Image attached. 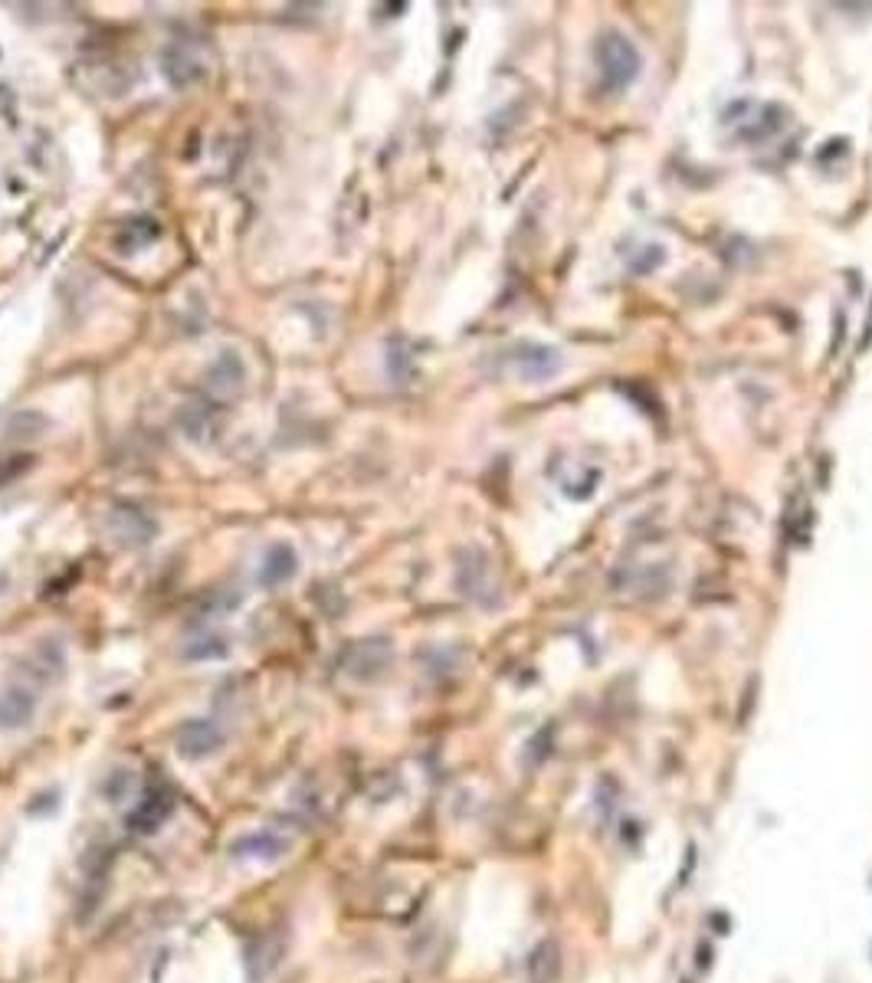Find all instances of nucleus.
I'll return each instance as SVG.
<instances>
[{
	"label": "nucleus",
	"instance_id": "f257e3e1",
	"mask_svg": "<svg viewBox=\"0 0 872 983\" xmlns=\"http://www.w3.org/2000/svg\"><path fill=\"white\" fill-rule=\"evenodd\" d=\"M223 748V731L207 718H191L184 721L178 731V754L187 761H200V757H210Z\"/></svg>",
	"mask_w": 872,
	"mask_h": 983
},
{
	"label": "nucleus",
	"instance_id": "f03ea898",
	"mask_svg": "<svg viewBox=\"0 0 872 983\" xmlns=\"http://www.w3.org/2000/svg\"><path fill=\"white\" fill-rule=\"evenodd\" d=\"M33 715H37V695L30 689L10 685V689L0 692V731H17L30 725Z\"/></svg>",
	"mask_w": 872,
	"mask_h": 983
},
{
	"label": "nucleus",
	"instance_id": "7ed1b4c3",
	"mask_svg": "<svg viewBox=\"0 0 872 983\" xmlns=\"http://www.w3.org/2000/svg\"><path fill=\"white\" fill-rule=\"evenodd\" d=\"M174 807V800H171V793H164V790H155V793H148L145 800L138 803V807L125 816V826L132 829V833H141V836H148V833H155V829L168 820V813Z\"/></svg>",
	"mask_w": 872,
	"mask_h": 983
},
{
	"label": "nucleus",
	"instance_id": "20e7f679",
	"mask_svg": "<svg viewBox=\"0 0 872 983\" xmlns=\"http://www.w3.org/2000/svg\"><path fill=\"white\" fill-rule=\"evenodd\" d=\"M233 856H250V859H282L289 852V839L273 833V829H259V833H246L230 843Z\"/></svg>",
	"mask_w": 872,
	"mask_h": 983
},
{
	"label": "nucleus",
	"instance_id": "39448f33",
	"mask_svg": "<svg viewBox=\"0 0 872 983\" xmlns=\"http://www.w3.org/2000/svg\"><path fill=\"white\" fill-rule=\"evenodd\" d=\"M109 531L122 544H145L155 535V521L145 512H138V508H115L109 515Z\"/></svg>",
	"mask_w": 872,
	"mask_h": 983
},
{
	"label": "nucleus",
	"instance_id": "423d86ee",
	"mask_svg": "<svg viewBox=\"0 0 872 983\" xmlns=\"http://www.w3.org/2000/svg\"><path fill=\"white\" fill-rule=\"evenodd\" d=\"M296 551L289 544H273L266 551L263 564H259V584L263 587H276V584H286V580L296 574Z\"/></svg>",
	"mask_w": 872,
	"mask_h": 983
},
{
	"label": "nucleus",
	"instance_id": "0eeeda50",
	"mask_svg": "<svg viewBox=\"0 0 872 983\" xmlns=\"http://www.w3.org/2000/svg\"><path fill=\"white\" fill-rule=\"evenodd\" d=\"M561 974V951L555 941H541L528 957V977L535 983H551Z\"/></svg>",
	"mask_w": 872,
	"mask_h": 983
},
{
	"label": "nucleus",
	"instance_id": "6e6552de",
	"mask_svg": "<svg viewBox=\"0 0 872 983\" xmlns=\"http://www.w3.org/2000/svg\"><path fill=\"white\" fill-rule=\"evenodd\" d=\"M164 76H168L171 86L184 89V86H191V82H197L200 76H204V66L194 63V59L184 56L181 50H174V53L164 56Z\"/></svg>",
	"mask_w": 872,
	"mask_h": 983
},
{
	"label": "nucleus",
	"instance_id": "1a4fd4ad",
	"mask_svg": "<svg viewBox=\"0 0 872 983\" xmlns=\"http://www.w3.org/2000/svg\"><path fill=\"white\" fill-rule=\"evenodd\" d=\"M243 377H246L243 361L233 351H223L217 358V364L210 367V384H214L217 390H237L243 384Z\"/></svg>",
	"mask_w": 872,
	"mask_h": 983
},
{
	"label": "nucleus",
	"instance_id": "9d476101",
	"mask_svg": "<svg viewBox=\"0 0 872 983\" xmlns=\"http://www.w3.org/2000/svg\"><path fill=\"white\" fill-rule=\"evenodd\" d=\"M132 787H135V774L132 771H112L109 777H105L102 793L109 797V803H122L128 793H132Z\"/></svg>",
	"mask_w": 872,
	"mask_h": 983
},
{
	"label": "nucleus",
	"instance_id": "9b49d317",
	"mask_svg": "<svg viewBox=\"0 0 872 983\" xmlns=\"http://www.w3.org/2000/svg\"><path fill=\"white\" fill-rule=\"evenodd\" d=\"M207 646H187L184 649V656L187 659H220V656H227V646L220 643V639H204Z\"/></svg>",
	"mask_w": 872,
	"mask_h": 983
}]
</instances>
